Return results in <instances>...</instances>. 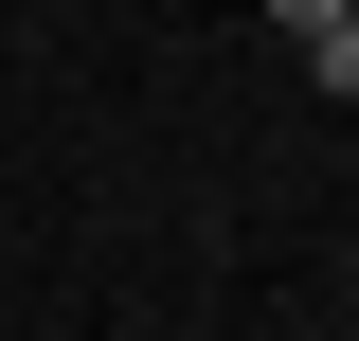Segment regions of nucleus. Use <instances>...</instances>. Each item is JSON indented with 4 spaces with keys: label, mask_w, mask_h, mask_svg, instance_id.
Instances as JSON below:
<instances>
[{
    "label": "nucleus",
    "mask_w": 359,
    "mask_h": 341,
    "mask_svg": "<svg viewBox=\"0 0 359 341\" xmlns=\"http://www.w3.org/2000/svg\"><path fill=\"white\" fill-rule=\"evenodd\" d=\"M287 54H306V90H341V108H359V0H341V18H306Z\"/></svg>",
    "instance_id": "1"
},
{
    "label": "nucleus",
    "mask_w": 359,
    "mask_h": 341,
    "mask_svg": "<svg viewBox=\"0 0 359 341\" xmlns=\"http://www.w3.org/2000/svg\"><path fill=\"white\" fill-rule=\"evenodd\" d=\"M269 18H287V36H306V18H341V0H269Z\"/></svg>",
    "instance_id": "2"
}]
</instances>
